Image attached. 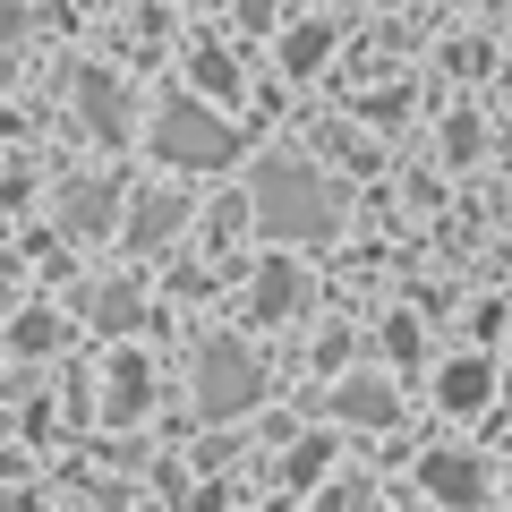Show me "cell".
Instances as JSON below:
<instances>
[{
	"instance_id": "6da1fadb",
	"label": "cell",
	"mask_w": 512,
	"mask_h": 512,
	"mask_svg": "<svg viewBox=\"0 0 512 512\" xmlns=\"http://www.w3.org/2000/svg\"><path fill=\"white\" fill-rule=\"evenodd\" d=\"M248 214L274 239H325L333 231V197H325V180L308 163H265L256 188H248Z\"/></svg>"
},
{
	"instance_id": "7a4b0ae2",
	"label": "cell",
	"mask_w": 512,
	"mask_h": 512,
	"mask_svg": "<svg viewBox=\"0 0 512 512\" xmlns=\"http://www.w3.org/2000/svg\"><path fill=\"white\" fill-rule=\"evenodd\" d=\"M265 402V367L239 333H205L197 342V410L205 419H239V410Z\"/></svg>"
},
{
	"instance_id": "3957f363",
	"label": "cell",
	"mask_w": 512,
	"mask_h": 512,
	"mask_svg": "<svg viewBox=\"0 0 512 512\" xmlns=\"http://www.w3.org/2000/svg\"><path fill=\"white\" fill-rule=\"evenodd\" d=\"M154 154H163L171 171H222V163H239V128L214 120L205 103H171L163 120H154Z\"/></svg>"
},
{
	"instance_id": "277c9868",
	"label": "cell",
	"mask_w": 512,
	"mask_h": 512,
	"mask_svg": "<svg viewBox=\"0 0 512 512\" xmlns=\"http://www.w3.org/2000/svg\"><path fill=\"white\" fill-rule=\"evenodd\" d=\"M495 393H504V367L478 359V350H461V359H444V367H436V402L453 410V419H478Z\"/></svg>"
},
{
	"instance_id": "5b68a950",
	"label": "cell",
	"mask_w": 512,
	"mask_h": 512,
	"mask_svg": "<svg viewBox=\"0 0 512 512\" xmlns=\"http://www.w3.org/2000/svg\"><path fill=\"white\" fill-rule=\"evenodd\" d=\"M419 487L444 495V504H478V495H487V470H478L470 453H427L419 461Z\"/></svg>"
},
{
	"instance_id": "8992f818",
	"label": "cell",
	"mask_w": 512,
	"mask_h": 512,
	"mask_svg": "<svg viewBox=\"0 0 512 512\" xmlns=\"http://www.w3.org/2000/svg\"><path fill=\"white\" fill-rule=\"evenodd\" d=\"M77 94H86V128L94 137H128V111H120V86L103 69H77Z\"/></svg>"
},
{
	"instance_id": "52a82bcc",
	"label": "cell",
	"mask_w": 512,
	"mask_h": 512,
	"mask_svg": "<svg viewBox=\"0 0 512 512\" xmlns=\"http://www.w3.org/2000/svg\"><path fill=\"white\" fill-rule=\"evenodd\" d=\"M333 410H342L350 427H384V419H393V384H376V376H350L342 393H333Z\"/></svg>"
},
{
	"instance_id": "ba28073f",
	"label": "cell",
	"mask_w": 512,
	"mask_h": 512,
	"mask_svg": "<svg viewBox=\"0 0 512 512\" xmlns=\"http://www.w3.org/2000/svg\"><path fill=\"white\" fill-rule=\"evenodd\" d=\"M154 402V367L146 359H111V419H137Z\"/></svg>"
},
{
	"instance_id": "9c48e42d",
	"label": "cell",
	"mask_w": 512,
	"mask_h": 512,
	"mask_svg": "<svg viewBox=\"0 0 512 512\" xmlns=\"http://www.w3.org/2000/svg\"><path fill=\"white\" fill-rule=\"evenodd\" d=\"M299 291H308L299 265H265V274H256V308L265 316H299Z\"/></svg>"
},
{
	"instance_id": "30bf717a",
	"label": "cell",
	"mask_w": 512,
	"mask_h": 512,
	"mask_svg": "<svg viewBox=\"0 0 512 512\" xmlns=\"http://www.w3.org/2000/svg\"><path fill=\"white\" fill-rule=\"evenodd\" d=\"M188 69H197V86L214 94V103H231V94H239V69H231V52H214V43H197V60H188Z\"/></svg>"
},
{
	"instance_id": "8fae6325",
	"label": "cell",
	"mask_w": 512,
	"mask_h": 512,
	"mask_svg": "<svg viewBox=\"0 0 512 512\" xmlns=\"http://www.w3.org/2000/svg\"><path fill=\"white\" fill-rule=\"evenodd\" d=\"M137 316H146V308H137V291H128V282H111V291L94 299V325H103V333H128Z\"/></svg>"
},
{
	"instance_id": "7c38bea8",
	"label": "cell",
	"mask_w": 512,
	"mask_h": 512,
	"mask_svg": "<svg viewBox=\"0 0 512 512\" xmlns=\"http://www.w3.org/2000/svg\"><path fill=\"white\" fill-rule=\"evenodd\" d=\"M171 222H180V197H146V205H137V248H154Z\"/></svg>"
},
{
	"instance_id": "4fadbf2b",
	"label": "cell",
	"mask_w": 512,
	"mask_h": 512,
	"mask_svg": "<svg viewBox=\"0 0 512 512\" xmlns=\"http://www.w3.org/2000/svg\"><path fill=\"white\" fill-rule=\"evenodd\" d=\"M333 52V26H291V69H316Z\"/></svg>"
},
{
	"instance_id": "5bb4252c",
	"label": "cell",
	"mask_w": 512,
	"mask_h": 512,
	"mask_svg": "<svg viewBox=\"0 0 512 512\" xmlns=\"http://www.w3.org/2000/svg\"><path fill=\"white\" fill-rule=\"evenodd\" d=\"M384 342H393V359H419V325H410V316H393V325H384Z\"/></svg>"
},
{
	"instance_id": "9a60e30c",
	"label": "cell",
	"mask_w": 512,
	"mask_h": 512,
	"mask_svg": "<svg viewBox=\"0 0 512 512\" xmlns=\"http://www.w3.org/2000/svg\"><path fill=\"white\" fill-rule=\"evenodd\" d=\"M274 9H282V0H239V18H248V35H265V26H274Z\"/></svg>"
},
{
	"instance_id": "2e32d148",
	"label": "cell",
	"mask_w": 512,
	"mask_h": 512,
	"mask_svg": "<svg viewBox=\"0 0 512 512\" xmlns=\"http://www.w3.org/2000/svg\"><path fill=\"white\" fill-rule=\"evenodd\" d=\"M504 402H512V359H504Z\"/></svg>"
}]
</instances>
